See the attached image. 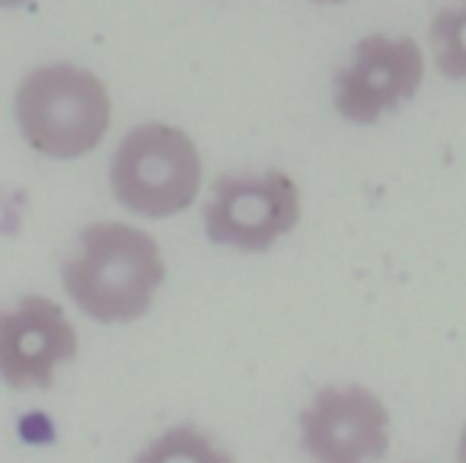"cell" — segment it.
Instances as JSON below:
<instances>
[{
	"instance_id": "7a4b0ae2",
	"label": "cell",
	"mask_w": 466,
	"mask_h": 463,
	"mask_svg": "<svg viewBox=\"0 0 466 463\" xmlns=\"http://www.w3.org/2000/svg\"><path fill=\"white\" fill-rule=\"evenodd\" d=\"M14 109L23 141L52 160H77L96 150L112 122L106 84L74 65H46L26 74Z\"/></svg>"
},
{
	"instance_id": "277c9868",
	"label": "cell",
	"mask_w": 466,
	"mask_h": 463,
	"mask_svg": "<svg viewBox=\"0 0 466 463\" xmlns=\"http://www.w3.org/2000/svg\"><path fill=\"white\" fill-rule=\"evenodd\" d=\"M300 221V192L281 170L227 173L214 180L205 205V233L211 243L243 252H266Z\"/></svg>"
},
{
	"instance_id": "52a82bcc",
	"label": "cell",
	"mask_w": 466,
	"mask_h": 463,
	"mask_svg": "<svg viewBox=\"0 0 466 463\" xmlns=\"http://www.w3.org/2000/svg\"><path fill=\"white\" fill-rule=\"evenodd\" d=\"M77 348V329L48 297L33 294L0 310V380L10 390H48Z\"/></svg>"
},
{
	"instance_id": "3957f363",
	"label": "cell",
	"mask_w": 466,
	"mask_h": 463,
	"mask_svg": "<svg viewBox=\"0 0 466 463\" xmlns=\"http://www.w3.org/2000/svg\"><path fill=\"white\" fill-rule=\"evenodd\" d=\"M116 199L144 218H173L195 201L201 157L195 141L176 125L144 122L122 138L109 170Z\"/></svg>"
},
{
	"instance_id": "ba28073f",
	"label": "cell",
	"mask_w": 466,
	"mask_h": 463,
	"mask_svg": "<svg viewBox=\"0 0 466 463\" xmlns=\"http://www.w3.org/2000/svg\"><path fill=\"white\" fill-rule=\"evenodd\" d=\"M135 463H233L230 454L218 450L205 431L192 425H176L147 444Z\"/></svg>"
},
{
	"instance_id": "6da1fadb",
	"label": "cell",
	"mask_w": 466,
	"mask_h": 463,
	"mask_svg": "<svg viewBox=\"0 0 466 463\" xmlns=\"http://www.w3.org/2000/svg\"><path fill=\"white\" fill-rule=\"evenodd\" d=\"M163 275L167 265L157 240L122 221L84 227L77 252L61 265L67 294L96 323L141 320Z\"/></svg>"
},
{
	"instance_id": "5b68a950",
	"label": "cell",
	"mask_w": 466,
	"mask_h": 463,
	"mask_svg": "<svg viewBox=\"0 0 466 463\" xmlns=\"http://www.w3.org/2000/svg\"><path fill=\"white\" fill-rule=\"evenodd\" d=\"M425 77V58L415 39L400 36H368L351 48V65L336 74L332 103L336 112L351 125H377L387 112L419 93Z\"/></svg>"
},
{
	"instance_id": "8992f818",
	"label": "cell",
	"mask_w": 466,
	"mask_h": 463,
	"mask_svg": "<svg viewBox=\"0 0 466 463\" xmlns=\"http://www.w3.org/2000/svg\"><path fill=\"white\" fill-rule=\"evenodd\" d=\"M300 444L313 463H377L390 448L387 406L364 386H323L300 412Z\"/></svg>"
},
{
	"instance_id": "9c48e42d",
	"label": "cell",
	"mask_w": 466,
	"mask_h": 463,
	"mask_svg": "<svg viewBox=\"0 0 466 463\" xmlns=\"http://www.w3.org/2000/svg\"><path fill=\"white\" fill-rule=\"evenodd\" d=\"M29 0H0V10H16V7H26Z\"/></svg>"
},
{
	"instance_id": "30bf717a",
	"label": "cell",
	"mask_w": 466,
	"mask_h": 463,
	"mask_svg": "<svg viewBox=\"0 0 466 463\" xmlns=\"http://www.w3.org/2000/svg\"><path fill=\"white\" fill-rule=\"evenodd\" d=\"M319 4H345V0H319Z\"/></svg>"
}]
</instances>
